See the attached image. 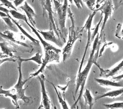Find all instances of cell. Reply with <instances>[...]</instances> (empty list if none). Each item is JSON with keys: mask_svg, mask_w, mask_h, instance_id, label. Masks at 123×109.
Instances as JSON below:
<instances>
[{"mask_svg": "<svg viewBox=\"0 0 123 109\" xmlns=\"http://www.w3.org/2000/svg\"><path fill=\"white\" fill-rule=\"evenodd\" d=\"M82 31L81 29L76 30L75 24H71V27L69 28L68 42L62 51L63 61L64 63L66 62L71 56L75 43L77 40L80 39Z\"/></svg>", "mask_w": 123, "mask_h": 109, "instance_id": "277c9868", "label": "cell"}, {"mask_svg": "<svg viewBox=\"0 0 123 109\" xmlns=\"http://www.w3.org/2000/svg\"><path fill=\"white\" fill-rule=\"evenodd\" d=\"M53 0L55 10V14L57 16L59 28L62 33V39L66 42V38L68 34L66 27V22L70 7L68 4V0H64L63 4L61 3V2L57 0Z\"/></svg>", "mask_w": 123, "mask_h": 109, "instance_id": "3957f363", "label": "cell"}, {"mask_svg": "<svg viewBox=\"0 0 123 109\" xmlns=\"http://www.w3.org/2000/svg\"><path fill=\"white\" fill-rule=\"evenodd\" d=\"M0 17L1 18H3V17H9V15H7L6 13L4 12H2V11H1L0 12Z\"/></svg>", "mask_w": 123, "mask_h": 109, "instance_id": "4dcf8cb0", "label": "cell"}, {"mask_svg": "<svg viewBox=\"0 0 123 109\" xmlns=\"http://www.w3.org/2000/svg\"><path fill=\"white\" fill-rule=\"evenodd\" d=\"M103 105L108 109H121L123 108V101L114 102V103L105 104Z\"/></svg>", "mask_w": 123, "mask_h": 109, "instance_id": "7402d4cb", "label": "cell"}, {"mask_svg": "<svg viewBox=\"0 0 123 109\" xmlns=\"http://www.w3.org/2000/svg\"><path fill=\"white\" fill-rule=\"evenodd\" d=\"M25 1L26 0H13V3L16 7H18Z\"/></svg>", "mask_w": 123, "mask_h": 109, "instance_id": "83f0119b", "label": "cell"}, {"mask_svg": "<svg viewBox=\"0 0 123 109\" xmlns=\"http://www.w3.org/2000/svg\"><path fill=\"white\" fill-rule=\"evenodd\" d=\"M115 36L118 38L123 39V24H118L115 31Z\"/></svg>", "mask_w": 123, "mask_h": 109, "instance_id": "603a6c76", "label": "cell"}, {"mask_svg": "<svg viewBox=\"0 0 123 109\" xmlns=\"http://www.w3.org/2000/svg\"><path fill=\"white\" fill-rule=\"evenodd\" d=\"M89 9L92 11H94V6L96 3L97 0H83Z\"/></svg>", "mask_w": 123, "mask_h": 109, "instance_id": "d4e9b609", "label": "cell"}, {"mask_svg": "<svg viewBox=\"0 0 123 109\" xmlns=\"http://www.w3.org/2000/svg\"><path fill=\"white\" fill-rule=\"evenodd\" d=\"M42 55L40 54L39 52H37L35 55L29 58H21V57H18V60L23 62H27L28 61H33V62L36 63L39 65H41L42 63Z\"/></svg>", "mask_w": 123, "mask_h": 109, "instance_id": "ac0fdd59", "label": "cell"}, {"mask_svg": "<svg viewBox=\"0 0 123 109\" xmlns=\"http://www.w3.org/2000/svg\"><path fill=\"white\" fill-rule=\"evenodd\" d=\"M113 79L114 80L119 81L122 80L123 79V73L117 76H114L113 77Z\"/></svg>", "mask_w": 123, "mask_h": 109, "instance_id": "f1b7e54d", "label": "cell"}, {"mask_svg": "<svg viewBox=\"0 0 123 109\" xmlns=\"http://www.w3.org/2000/svg\"><path fill=\"white\" fill-rule=\"evenodd\" d=\"M38 79L41 85V92L42 95V99L41 104L38 109H49L51 108V100L48 96L45 86V77L43 74L38 76Z\"/></svg>", "mask_w": 123, "mask_h": 109, "instance_id": "9c48e42d", "label": "cell"}, {"mask_svg": "<svg viewBox=\"0 0 123 109\" xmlns=\"http://www.w3.org/2000/svg\"><path fill=\"white\" fill-rule=\"evenodd\" d=\"M10 14L15 19L22 20L24 22L27 19V17L26 15L23 14L15 10H10Z\"/></svg>", "mask_w": 123, "mask_h": 109, "instance_id": "d6986e66", "label": "cell"}, {"mask_svg": "<svg viewBox=\"0 0 123 109\" xmlns=\"http://www.w3.org/2000/svg\"><path fill=\"white\" fill-rule=\"evenodd\" d=\"M18 72L19 76L18 81L17 84L14 86L12 87L9 90H4L2 86L0 88V94L3 95L6 97H9L12 100V102L13 105L16 107V108L19 109V105L18 104V101L22 100L26 104H29L33 102V98L32 97H29L25 95V90L27 88H24V86L27 81L30 79L23 80V74L22 71V65L23 62L18 60Z\"/></svg>", "mask_w": 123, "mask_h": 109, "instance_id": "7a4b0ae2", "label": "cell"}, {"mask_svg": "<svg viewBox=\"0 0 123 109\" xmlns=\"http://www.w3.org/2000/svg\"><path fill=\"white\" fill-rule=\"evenodd\" d=\"M11 18L12 19V22L14 23L17 26V28L21 31L22 33H23L26 37H27L28 38H29L34 45H35V46H39L40 45L39 44L40 42L39 41H38L37 39L32 37V36H31L27 32H26V31L22 27V26L18 22L15 21L14 19H13V18L12 17H11Z\"/></svg>", "mask_w": 123, "mask_h": 109, "instance_id": "2e32d148", "label": "cell"}, {"mask_svg": "<svg viewBox=\"0 0 123 109\" xmlns=\"http://www.w3.org/2000/svg\"><path fill=\"white\" fill-rule=\"evenodd\" d=\"M15 33L8 30H6L2 33L0 32V38L11 43H14L25 47H29V45L24 42L25 40L24 37L20 34H17Z\"/></svg>", "mask_w": 123, "mask_h": 109, "instance_id": "ba28073f", "label": "cell"}, {"mask_svg": "<svg viewBox=\"0 0 123 109\" xmlns=\"http://www.w3.org/2000/svg\"><path fill=\"white\" fill-rule=\"evenodd\" d=\"M0 46L1 51L6 56L14 57V53L17 51L13 46L11 43L7 41H3L2 42H0Z\"/></svg>", "mask_w": 123, "mask_h": 109, "instance_id": "5bb4252c", "label": "cell"}, {"mask_svg": "<svg viewBox=\"0 0 123 109\" xmlns=\"http://www.w3.org/2000/svg\"><path fill=\"white\" fill-rule=\"evenodd\" d=\"M98 68L99 69L100 72V76L105 78H108L110 77H114L123 71V59L115 66L113 67L110 69H104L100 67Z\"/></svg>", "mask_w": 123, "mask_h": 109, "instance_id": "30bf717a", "label": "cell"}, {"mask_svg": "<svg viewBox=\"0 0 123 109\" xmlns=\"http://www.w3.org/2000/svg\"><path fill=\"white\" fill-rule=\"evenodd\" d=\"M97 11H92V13H90L89 15L87 20L85 22V23L84 24V26L82 27V28H81V29L82 31H83V30L84 29H85L86 30H87V42L86 43V45L85 48V50H84V52L83 53V57L81 59V62H80V66H79V71L78 72H80L82 69V66L84 63V61L85 60V58L86 55V54L87 51L88 50V47H89L91 43L92 42V33H91V27H92V21L93 18L95 16L97 13Z\"/></svg>", "mask_w": 123, "mask_h": 109, "instance_id": "8992f818", "label": "cell"}, {"mask_svg": "<svg viewBox=\"0 0 123 109\" xmlns=\"http://www.w3.org/2000/svg\"><path fill=\"white\" fill-rule=\"evenodd\" d=\"M102 0H97V2H96V4H99V3H100V2Z\"/></svg>", "mask_w": 123, "mask_h": 109, "instance_id": "1f68e13d", "label": "cell"}, {"mask_svg": "<svg viewBox=\"0 0 123 109\" xmlns=\"http://www.w3.org/2000/svg\"><path fill=\"white\" fill-rule=\"evenodd\" d=\"M16 59H15L14 57H11V58H5L3 59H0V65L6 61H10V62H16Z\"/></svg>", "mask_w": 123, "mask_h": 109, "instance_id": "4316f807", "label": "cell"}, {"mask_svg": "<svg viewBox=\"0 0 123 109\" xmlns=\"http://www.w3.org/2000/svg\"><path fill=\"white\" fill-rule=\"evenodd\" d=\"M0 2L2 5L5 6L6 7H7L8 8H11L12 9L15 10L17 11V9L16 8V6L9 0H0Z\"/></svg>", "mask_w": 123, "mask_h": 109, "instance_id": "cb8c5ba5", "label": "cell"}, {"mask_svg": "<svg viewBox=\"0 0 123 109\" xmlns=\"http://www.w3.org/2000/svg\"><path fill=\"white\" fill-rule=\"evenodd\" d=\"M82 96L84 98L86 105H88L89 109H92L94 104L95 99L91 94L90 90L86 88Z\"/></svg>", "mask_w": 123, "mask_h": 109, "instance_id": "e0dca14e", "label": "cell"}, {"mask_svg": "<svg viewBox=\"0 0 123 109\" xmlns=\"http://www.w3.org/2000/svg\"><path fill=\"white\" fill-rule=\"evenodd\" d=\"M94 10L96 11H101V15L103 17V24L100 32L101 34L100 36H99L100 38V37L101 36L102 33L104 32L105 25L108 21L113 14V12L114 11V6L113 3L111 0H107L101 6Z\"/></svg>", "mask_w": 123, "mask_h": 109, "instance_id": "52a82bcc", "label": "cell"}, {"mask_svg": "<svg viewBox=\"0 0 123 109\" xmlns=\"http://www.w3.org/2000/svg\"><path fill=\"white\" fill-rule=\"evenodd\" d=\"M76 7L78 9H81L83 7V0H73Z\"/></svg>", "mask_w": 123, "mask_h": 109, "instance_id": "484cf974", "label": "cell"}, {"mask_svg": "<svg viewBox=\"0 0 123 109\" xmlns=\"http://www.w3.org/2000/svg\"><path fill=\"white\" fill-rule=\"evenodd\" d=\"M123 95V87L120 89L110 91L105 93L100 94L97 97L95 98V100L96 101L105 97H108L110 98H115L120 96Z\"/></svg>", "mask_w": 123, "mask_h": 109, "instance_id": "9a60e30c", "label": "cell"}, {"mask_svg": "<svg viewBox=\"0 0 123 109\" xmlns=\"http://www.w3.org/2000/svg\"><path fill=\"white\" fill-rule=\"evenodd\" d=\"M37 31L39 33L43 36V38L45 41H50L54 43L60 47H62L63 44L62 43L60 39L57 38V37H56V35L54 30H49V31H44L38 30L37 29Z\"/></svg>", "mask_w": 123, "mask_h": 109, "instance_id": "8fae6325", "label": "cell"}, {"mask_svg": "<svg viewBox=\"0 0 123 109\" xmlns=\"http://www.w3.org/2000/svg\"><path fill=\"white\" fill-rule=\"evenodd\" d=\"M2 20L4 21L5 23L6 24L12 31L14 32H17L18 30L17 29V26L14 23L12 22V20L11 18V16L10 15L9 17H3L2 18Z\"/></svg>", "mask_w": 123, "mask_h": 109, "instance_id": "44dd1931", "label": "cell"}, {"mask_svg": "<svg viewBox=\"0 0 123 109\" xmlns=\"http://www.w3.org/2000/svg\"><path fill=\"white\" fill-rule=\"evenodd\" d=\"M19 8L24 11L27 17L28 18L29 21L31 24L34 27L36 28L35 27L36 22L34 20L36 14L33 8L29 5V3L27 1H25L24 2V5H22L19 7Z\"/></svg>", "mask_w": 123, "mask_h": 109, "instance_id": "7c38bea8", "label": "cell"}, {"mask_svg": "<svg viewBox=\"0 0 123 109\" xmlns=\"http://www.w3.org/2000/svg\"><path fill=\"white\" fill-rule=\"evenodd\" d=\"M0 11L4 12L6 13L7 15H9L10 14V10H8L5 7H2L1 6H0Z\"/></svg>", "mask_w": 123, "mask_h": 109, "instance_id": "f546056e", "label": "cell"}, {"mask_svg": "<svg viewBox=\"0 0 123 109\" xmlns=\"http://www.w3.org/2000/svg\"><path fill=\"white\" fill-rule=\"evenodd\" d=\"M61 51L62 50L59 49L56 50H51L44 52L45 57L43 60L41 66L36 72L31 74L29 79H31V78L38 76L40 74L42 73L46 65L49 63L53 62L59 63L60 58V53L61 52Z\"/></svg>", "mask_w": 123, "mask_h": 109, "instance_id": "5b68a950", "label": "cell"}, {"mask_svg": "<svg viewBox=\"0 0 123 109\" xmlns=\"http://www.w3.org/2000/svg\"><path fill=\"white\" fill-rule=\"evenodd\" d=\"M99 34L98 33L96 36L94 40L92 47L91 50V52L90 53L89 57L87 61V63L85 67L83 70H81L80 72H78V75L76 80V94L78 91L79 90V94L77 98V99L75 101L74 104L73 105L72 108H74L76 104H77L79 101H80L81 98L83 95V90L85 86L86 83L89 75V72L91 69V68L93 64H95L98 68L100 67L99 65L97 62V59L98 58V53L99 49L98 50L97 53H95L98 47L99 46Z\"/></svg>", "mask_w": 123, "mask_h": 109, "instance_id": "6da1fadb", "label": "cell"}, {"mask_svg": "<svg viewBox=\"0 0 123 109\" xmlns=\"http://www.w3.org/2000/svg\"><path fill=\"white\" fill-rule=\"evenodd\" d=\"M94 80L98 85L105 87H123V81L110 80L95 78Z\"/></svg>", "mask_w": 123, "mask_h": 109, "instance_id": "4fadbf2b", "label": "cell"}, {"mask_svg": "<svg viewBox=\"0 0 123 109\" xmlns=\"http://www.w3.org/2000/svg\"><path fill=\"white\" fill-rule=\"evenodd\" d=\"M58 1H59V2H61V1H60V0H57Z\"/></svg>", "mask_w": 123, "mask_h": 109, "instance_id": "d6a6232c", "label": "cell"}, {"mask_svg": "<svg viewBox=\"0 0 123 109\" xmlns=\"http://www.w3.org/2000/svg\"><path fill=\"white\" fill-rule=\"evenodd\" d=\"M51 84H52L53 87H54V89L55 90V91L56 92V94L57 95V97H58V98L59 102L60 104H61V105L62 106V108L64 109H69L68 105L67 104L66 100L63 99V98L62 97V95H61V93L60 92H59L58 90H57V88L55 86V85H53V84L51 83Z\"/></svg>", "mask_w": 123, "mask_h": 109, "instance_id": "ffe728a7", "label": "cell"}]
</instances>
